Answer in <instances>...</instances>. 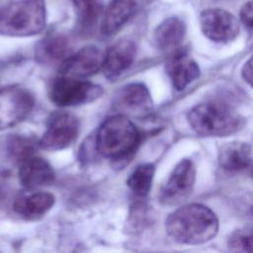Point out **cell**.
Wrapping results in <instances>:
<instances>
[{"instance_id":"19","label":"cell","mask_w":253,"mask_h":253,"mask_svg":"<svg viewBox=\"0 0 253 253\" xmlns=\"http://www.w3.org/2000/svg\"><path fill=\"white\" fill-rule=\"evenodd\" d=\"M72 4L79 29L83 32L93 30L103 16V0H72Z\"/></svg>"},{"instance_id":"20","label":"cell","mask_w":253,"mask_h":253,"mask_svg":"<svg viewBox=\"0 0 253 253\" xmlns=\"http://www.w3.org/2000/svg\"><path fill=\"white\" fill-rule=\"evenodd\" d=\"M155 167L151 163L137 165L126 180V185L137 197L143 198L148 195L151 189Z\"/></svg>"},{"instance_id":"7","label":"cell","mask_w":253,"mask_h":253,"mask_svg":"<svg viewBox=\"0 0 253 253\" xmlns=\"http://www.w3.org/2000/svg\"><path fill=\"white\" fill-rule=\"evenodd\" d=\"M79 133V122L71 114L55 113L48 121L39 145L45 150H61L69 147Z\"/></svg>"},{"instance_id":"2","label":"cell","mask_w":253,"mask_h":253,"mask_svg":"<svg viewBox=\"0 0 253 253\" xmlns=\"http://www.w3.org/2000/svg\"><path fill=\"white\" fill-rule=\"evenodd\" d=\"M141 134L127 117L116 115L100 126L95 139L96 150L103 157L122 160L131 156L137 149Z\"/></svg>"},{"instance_id":"6","label":"cell","mask_w":253,"mask_h":253,"mask_svg":"<svg viewBox=\"0 0 253 253\" xmlns=\"http://www.w3.org/2000/svg\"><path fill=\"white\" fill-rule=\"evenodd\" d=\"M34 104L33 95L25 88H0V130L22 123L32 112Z\"/></svg>"},{"instance_id":"14","label":"cell","mask_w":253,"mask_h":253,"mask_svg":"<svg viewBox=\"0 0 253 253\" xmlns=\"http://www.w3.org/2000/svg\"><path fill=\"white\" fill-rule=\"evenodd\" d=\"M166 72L177 90L185 89L200 75L196 61L186 52H175L166 62Z\"/></svg>"},{"instance_id":"16","label":"cell","mask_w":253,"mask_h":253,"mask_svg":"<svg viewBox=\"0 0 253 253\" xmlns=\"http://www.w3.org/2000/svg\"><path fill=\"white\" fill-rule=\"evenodd\" d=\"M55 198L51 193L36 192L22 194L14 201V211L28 219H36L42 216L54 205Z\"/></svg>"},{"instance_id":"3","label":"cell","mask_w":253,"mask_h":253,"mask_svg":"<svg viewBox=\"0 0 253 253\" xmlns=\"http://www.w3.org/2000/svg\"><path fill=\"white\" fill-rule=\"evenodd\" d=\"M190 126L203 136H226L239 131L243 118L219 102H204L188 113Z\"/></svg>"},{"instance_id":"24","label":"cell","mask_w":253,"mask_h":253,"mask_svg":"<svg viewBox=\"0 0 253 253\" xmlns=\"http://www.w3.org/2000/svg\"><path fill=\"white\" fill-rule=\"evenodd\" d=\"M242 77L244 81L253 88V56H251L242 67Z\"/></svg>"},{"instance_id":"8","label":"cell","mask_w":253,"mask_h":253,"mask_svg":"<svg viewBox=\"0 0 253 253\" xmlns=\"http://www.w3.org/2000/svg\"><path fill=\"white\" fill-rule=\"evenodd\" d=\"M196 181V168L190 159H182L172 170L159 193L160 203L177 205L192 193Z\"/></svg>"},{"instance_id":"22","label":"cell","mask_w":253,"mask_h":253,"mask_svg":"<svg viewBox=\"0 0 253 253\" xmlns=\"http://www.w3.org/2000/svg\"><path fill=\"white\" fill-rule=\"evenodd\" d=\"M41 57L45 60L57 61L61 59V63L71 54L68 53V42L62 37H52L44 40L40 48Z\"/></svg>"},{"instance_id":"9","label":"cell","mask_w":253,"mask_h":253,"mask_svg":"<svg viewBox=\"0 0 253 253\" xmlns=\"http://www.w3.org/2000/svg\"><path fill=\"white\" fill-rule=\"evenodd\" d=\"M200 25L204 35L215 42H230L239 33V24L236 18L219 8L204 10L200 16Z\"/></svg>"},{"instance_id":"4","label":"cell","mask_w":253,"mask_h":253,"mask_svg":"<svg viewBox=\"0 0 253 253\" xmlns=\"http://www.w3.org/2000/svg\"><path fill=\"white\" fill-rule=\"evenodd\" d=\"M45 21L43 0H17L0 8V35L35 36L43 30Z\"/></svg>"},{"instance_id":"21","label":"cell","mask_w":253,"mask_h":253,"mask_svg":"<svg viewBox=\"0 0 253 253\" xmlns=\"http://www.w3.org/2000/svg\"><path fill=\"white\" fill-rule=\"evenodd\" d=\"M226 250L228 253H253V227L232 231L226 240Z\"/></svg>"},{"instance_id":"25","label":"cell","mask_w":253,"mask_h":253,"mask_svg":"<svg viewBox=\"0 0 253 253\" xmlns=\"http://www.w3.org/2000/svg\"><path fill=\"white\" fill-rule=\"evenodd\" d=\"M252 178H253V171H252Z\"/></svg>"},{"instance_id":"5","label":"cell","mask_w":253,"mask_h":253,"mask_svg":"<svg viewBox=\"0 0 253 253\" xmlns=\"http://www.w3.org/2000/svg\"><path fill=\"white\" fill-rule=\"evenodd\" d=\"M101 86L83 79L61 75L50 84L49 98L59 107H71L87 104L102 95Z\"/></svg>"},{"instance_id":"17","label":"cell","mask_w":253,"mask_h":253,"mask_svg":"<svg viewBox=\"0 0 253 253\" xmlns=\"http://www.w3.org/2000/svg\"><path fill=\"white\" fill-rule=\"evenodd\" d=\"M252 161L251 147L244 142L232 141L223 144L218 151V163L227 171L242 170Z\"/></svg>"},{"instance_id":"13","label":"cell","mask_w":253,"mask_h":253,"mask_svg":"<svg viewBox=\"0 0 253 253\" xmlns=\"http://www.w3.org/2000/svg\"><path fill=\"white\" fill-rule=\"evenodd\" d=\"M55 179L52 167L43 158L30 155L21 161L19 181L28 191L50 185Z\"/></svg>"},{"instance_id":"12","label":"cell","mask_w":253,"mask_h":253,"mask_svg":"<svg viewBox=\"0 0 253 253\" xmlns=\"http://www.w3.org/2000/svg\"><path fill=\"white\" fill-rule=\"evenodd\" d=\"M136 54L135 44L128 40H122L112 45L105 52L102 71L111 81L117 80L126 71L134 61Z\"/></svg>"},{"instance_id":"1","label":"cell","mask_w":253,"mask_h":253,"mask_svg":"<svg viewBox=\"0 0 253 253\" xmlns=\"http://www.w3.org/2000/svg\"><path fill=\"white\" fill-rule=\"evenodd\" d=\"M168 235L177 243L198 245L211 240L218 231L215 213L202 204H190L170 213L165 221Z\"/></svg>"},{"instance_id":"18","label":"cell","mask_w":253,"mask_h":253,"mask_svg":"<svg viewBox=\"0 0 253 253\" xmlns=\"http://www.w3.org/2000/svg\"><path fill=\"white\" fill-rule=\"evenodd\" d=\"M186 28L182 20L171 17L164 20L154 32V42L161 50L176 48L185 37Z\"/></svg>"},{"instance_id":"10","label":"cell","mask_w":253,"mask_h":253,"mask_svg":"<svg viewBox=\"0 0 253 253\" xmlns=\"http://www.w3.org/2000/svg\"><path fill=\"white\" fill-rule=\"evenodd\" d=\"M105 53L95 45H87L71 53L61 64L60 73L64 76L84 79L102 70Z\"/></svg>"},{"instance_id":"11","label":"cell","mask_w":253,"mask_h":253,"mask_svg":"<svg viewBox=\"0 0 253 253\" xmlns=\"http://www.w3.org/2000/svg\"><path fill=\"white\" fill-rule=\"evenodd\" d=\"M115 108L120 115L145 116L152 110V99L147 87L142 83H128L123 86L115 98Z\"/></svg>"},{"instance_id":"15","label":"cell","mask_w":253,"mask_h":253,"mask_svg":"<svg viewBox=\"0 0 253 253\" xmlns=\"http://www.w3.org/2000/svg\"><path fill=\"white\" fill-rule=\"evenodd\" d=\"M135 0H111L102 16L101 32L111 36L119 32L136 11Z\"/></svg>"},{"instance_id":"23","label":"cell","mask_w":253,"mask_h":253,"mask_svg":"<svg viewBox=\"0 0 253 253\" xmlns=\"http://www.w3.org/2000/svg\"><path fill=\"white\" fill-rule=\"evenodd\" d=\"M240 20L244 26L253 29V0L245 3L240 10Z\"/></svg>"}]
</instances>
